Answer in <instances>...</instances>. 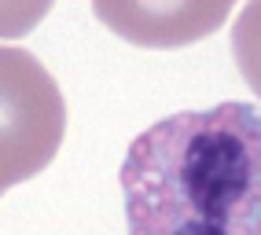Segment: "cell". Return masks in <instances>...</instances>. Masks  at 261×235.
Masks as SVG:
<instances>
[{
    "label": "cell",
    "mask_w": 261,
    "mask_h": 235,
    "mask_svg": "<svg viewBox=\"0 0 261 235\" xmlns=\"http://www.w3.org/2000/svg\"><path fill=\"white\" fill-rule=\"evenodd\" d=\"M129 235H261V107L177 110L121 162Z\"/></svg>",
    "instance_id": "6da1fadb"
},
{
    "label": "cell",
    "mask_w": 261,
    "mask_h": 235,
    "mask_svg": "<svg viewBox=\"0 0 261 235\" xmlns=\"http://www.w3.org/2000/svg\"><path fill=\"white\" fill-rule=\"evenodd\" d=\"M66 132V103L37 55L0 52V184L15 188L56 158Z\"/></svg>",
    "instance_id": "7a4b0ae2"
},
{
    "label": "cell",
    "mask_w": 261,
    "mask_h": 235,
    "mask_svg": "<svg viewBox=\"0 0 261 235\" xmlns=\"http://www.w3.org/2000/svg\"><path fill=\"white\" fill-rule=\"evenodd\" d=\"M96 19L121 41L140 48H184L210 37L228 19L221 0H173V4H133V0H96Z\"/></svg>",
    "instance_id": "3957f363"
},
{
    "label": "cell",
    "mask_w": 261,
    "mask_h": 235,
    "mask_svg": "<svg viewBox=\"0 0 261 235\" xmlns=\"http://www.w3.org/2000/svg\"><path fill=\"white\" fill-rule=\"evenodd\" d=\"M232 59L239 66V77L247 81V89L261 96V0L247 4L236 15L232 26Z\"/></svg>",
    "instance_id": "277c9868"
}]
</instances>
